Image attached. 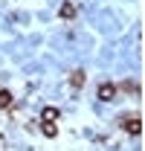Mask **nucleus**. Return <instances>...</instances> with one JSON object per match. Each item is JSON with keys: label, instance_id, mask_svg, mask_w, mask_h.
Masks as SVG:
<instances>
[{"label": "nucleus", "instance_id": "1", "mask_svg": "<svg viewBox=\"0 0 145 151\" xmlns=\"http://www.w3.org/2000/svg\"><path fill=\"white\" fill-rule=\"evenodd\" d=\"M122 128H125L128 134H134V137H139V134H142V122H139V116H131V119L122 116Z\"/></svg>", "mask_w": 145, "mask_h": 151}, {"label": "nucleus", "instance_id": "2", "mask_svg": "<svg viewBox=\"0 0 145 151\" xmlns=\"http://www.w3.org/2000/svg\"><path fill=\"white\" fill-rule=\"evenodd\" d=\"M113 96H116V84H110V81L99 84V99L102 102H113Z\"/></svg>", "mask_w": 145, "mask_h": 151}, {"label": "nucleus", "instance_id": "3", "mask_svg": "<svg viewBox=\"0 0 145 151\" xmlns=\"http://www.w3.org/2000/svg\"><path fill=\"white\" fill-rule=\"evenodd\" d=\"M41 119H44V122H55V119H58V108H44Z\"/></svg>", "mask_w": 145, "mask_h": 151}, {"label": "nucleus", "instance_id": "4", "mask_svg": "<svg viewBox=\"0 0 145 151\" xmlns=\"http://www.w3.org/2000/svg\"><path fill=\"white\" fill-rule=\"evenodd\" d=\"M9 105H12V93L9 90H0V111H6Z\"/></svg>", "mask_w": 145, "mask_h": 151}, {"label": "nucleus", "instance_id": "5", "mask_svg": "<svg viewBox=\"0 0 145 151\" xmlns=\"http://www.w3.org/2000/svg\"><path fill=\"white\" fill-rule=\"evenodd\" d=\"M61 18H75V6H72V3H64V6H61Z\"/></svg>", "mask_w": 145, "mask_h": 151}, {"label": "nucleus", "instance_id": "6", "mask_svg": "<svg viewBox=\"0 0 145 151\" xmlns=\"http://www.w3.org/2000/svg\"><path fill=\"white\" fill-rule=\"evenodd\" d=\"M70 84H72V87H81V84H84V73H81V70H75V73L70 76Z\"/></svg>", "mask_w": 145, "mask_h": 151}, {"label": "nucleus", "instance_id": "7", "mask_svg": "<svg viewBox=\"0 0 145 151\" xmlns=\"http://www.w3.org/2000/svg\"><path fill=\"white\" fill-rule=\"evenodd\" d=\"M41 131L47 134V137H55V134H58V128H55L52 122H44V128H41Z\"/></svg>", "mask_w": 145, "mask_h": 151}]
</instances>
